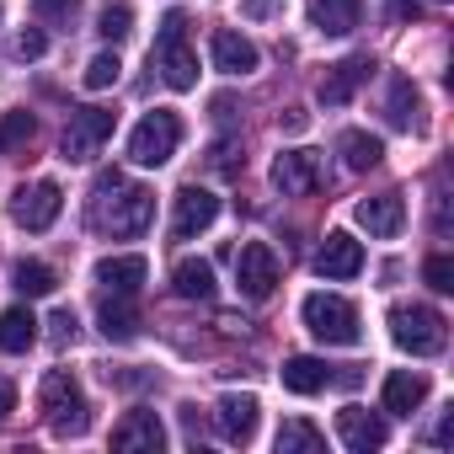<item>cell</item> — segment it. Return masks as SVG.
Segmentation results:
<instances>
[{"label":"cell","instance_id":"1","mask_svg":"<svg viewBox=\"0 0 454 454\" xmlns=\"http://www.w3.org/2000/svg\"><path fill=\"white\" fill-rule=\"evenodd\" d=\"M150 219H155V192L150 187H129L123 171H102L97 187H91V224L97 231H107L113 241H134L150 231Z\"/></svg>","mask_w":454,"mask_h":454},{"label":"cell","instance_id":"2","mask_svg":"<svg viewBox=\"0 0 454 454\" xmlns=\"http://www.w3.org/2000/svg\"><path fill=\"white\" fill-rule=\"evenodd\" d=\"M150 65L160 70V81L171 91H192L198 86V54L187 49V17L182 12H166V22L155 33V49H150Z\"/></svg>","mask_w":454,"mask_h":454},{"label":"cell","instance_id":"3","mask_svg":"<svg viewBox=\"0 0 454 454\" xmlns=\"http://www.w3.org/2000/svg\"><path fill=\"white\" fill-rule=\"evenodd\" d=\"M38 401H43V417H49V427H54L59 438H81V433L91 427V411H86V395H81L75 374H65V369L43 374Z\"/></svg>","mask_w":454,"mask_h":454},{"label":"cell","instance_id":"4","mask_svg":"<svg viewBox=\"0 0 454 454\" xmlns=\"http://www.w3.org/2000/svg\"><path fill=\"white\" fill-rule=\"evenodd\" d=\"M176 145H182V118L166 113V107H155V113H145V118L134 123V134H129V160H134V166H166V160L176 155Z\"/></svg>","mask_w":454,"mask_h":454},{"label":"cell","instance_id":"5","mask_svg":"<svg viewBox=\"0 0 454 454\" xmlns=\"http://www.w3.org/2000/svg\"><path fill=\"white\" fill-rule=\"evenodd\" d=\"M390 337H395V348H406V353L427 358V353H438V348H443L449 321H443L433 305H390Z\"/></svg>","mask_w":454,"mask_h":454},{"label":"cell","instance_id":"6","mask_svg":"<svg viewBox=\"0 0 454 454\" xmlns=\"http://www.w3.org/2000/svg\"><path fill=\"white\" fill-rule=\"evenodd\" d=\"M305 326L316 342L326 348H353L364 332H358V310L342 300V294H310L305 300Z\"/></svg>","mask_w":454,"mask_h":454},{"label":"cell","instance_id":"7","mask_svg":"<svg viewBox=\"0 0 454 454\" xmlns=\"http://www.w3.org/2000/svg\"><path fill=\"white\" fill-rule=\"evenodd\" d=\"M113 129H118V113L113 107H75L70 123H65L59 155L65 160H91L102 150V139H113Z\"/></svg>","mask_w":454,"mask_h":454},{"label":"cell","instance_id":"8","mask_svg":"<svg viewBox=\"0 0 454 454\" xmlns=\"http://www.w3.org/2000/svg\"><path fill=\"white\" fill-rule=\"evenodd\" d=\"M278 252L268 247V241H247L241 252H236V284H241V294L247 300H268L273 289H278Z\"/></svg>","mask_w":454,"mask_h":454},{"label":"cell","instance_id":"9","mask_svg":"<svg viewBox=\"0 0 454 454\" xmlns=\"http://www.w3.org/2000/svg\"><path fill=\"white\" fill-rule=\"evenodd\" d=\"M59 208H65L59 182H27V187L12 192V219L22 224V231H49V224L59 219Z\"/></svg>","mask_w":454,"mask_h":454},{"label":"cell","instance_id":"10","mask_svg":"<svg viewBox=\"0 0 454 454\" xmlns=\"http://www.w3.org/2000/svg\"><path fill=\"white\" fill-rule=\"evenodd\" d=\"M219 219V198L208 192V187H182L176 192V214H171V236L176 241H192V236H203L208 231V224Z\"/></svg>","mask_w":454,"mask_h":454},{"label":"cell","instance_id":"11","mask_svg":"<svg viewBox=\"0 0 454 454\" xmlns=\"http://www.w3.org/2000/svg\"><path fill=\"white\" fill-rule=\"evenodd\" d=\"M273 187H278L284 198H310V192L321 187V160H316L310 150H284V155L273 160Z\"/></svg>","mask_w":454,"mask_h":454},{"label":"cell","instance_id":"12","mask_svg":"<svg viewBox=\"0 0 454 454\" xmlns=\"http://www.w3.org/2000/svg\"><path fill=\"white\" fill-rule=\"evenodd\" d=\"M160 443H166V427L145 406L123 411V422L113 427V449H123V454H160Z\"/></svg>","mask_w":454,"mask_h":454},{"label":"cell","instance_id":"13","mask_svg":"<svg viewBox=\"0 0 454 454\" xmlns=\"http://www.w3.org/2000/svg\"><path fill=\"white\" fill-rule=\"evenodd\" d=\"M316 273L321 278H358L364 273V247L348 236V231H332L326 241H321V252H316Z\"/></svg>","mask_w":454,"mask_h":454},{"label":"cell","instance_id":"14","mask_svg":"<svg viewBox=\"0 0 454 454\" xmlns=\"http://www.w3.org/2000/svg\"><path fill=\"white\" fill-rule=\"evenodd\" d=\"M257 395H219V406H214V427H219V438L224 443H252V433H257Z\"/></svg>","mask_w":454,"mask_h":454},{"label":"cell","instance_id":"15","mask_svg":"<svg viewBox=\"0 0 454 454\" xmlns=\"http://www.w3.org/2000/svg\"><path fill=\"white\" fill-rule=\"evenodd\" d=\"M337 433H342V443H348L353 454L385 449V438H390L385 417H374V411H364V406H342V411H337Z\"/></svg>","mask_w":454,"mask_h":454},{"label":"cell","instance_id":"16","mask_svg":"<svg viewBox=\"0 0 454 454\" xmlns=\"http://www.w3.org/2000/svg\"><path fill=\"white\" fill-rule=\"evenodd\" d=\"M369 75H374V59H369V54H353V59L332 65V70H326V81H321V102H326V107L353 102V91H358Z\"/></svg>","mask_w":454,"mask_h":454},{"label":"cell","instance_id":"17","mask_svg":"<svg viewBox=\"0 0 454 454\" xmlns=\"http://www.w3.org/2000/svg\"><path fill=\"white\" fill-rule=\"evenodd\" d=\"M208 49H214V65H219L224 75H252V70H257V59H262V54H257V43H252V38H241V33H231V27H219Z\"/></svg>","mask_w":454,"mask_h":454},{"label":"cell","instance_id":"18","mask_svg":"<svg viewBox=\"0 0 454 454\" xmlns=\"http://www.w3.org/2000/svg\"><path fill=\"white\" fill-rule=\"evenodd\" d=\"M358 224H364L369 236L390 241V236H401L406 208H401V198H395V192H380V198H364V203H358Z\"/></svg>","mask_w":454,"mask_h":454},{"label":"cell","instance_id":"19","mask_svg":"<svg viewBox=\"0 0 454 454\" xmlns=\"http://www.w3.org/2000/svg\"><path fill=\"white\" fill-rule=\"evenodd\" d=\"M145 278H150V262L145 257H102L97 262V284L107 294H139Z\"/></svg>","mask_w":454,"mask_h":454},{"label":"cell","instance_id":"20","mask_svg":"<svg viewBox=\"0 0 454 454\" xmlns=\"http://www.w3.org/2000/svg\"><path fill=\"white\" fill-rule=\"evenodd\" d=\"M310 22L326 38H348L364 22V0H310Z\"/></svg>","mask_w":454,"mask_h":454},{"label":"cell","instance_id":"21","mask_svg":"<svg viewBox=\"0 0 454 454\" xmlns=\"http://www.w3.org/2000/svg\"><path fill=\"white\" fill-rule=\"evenodd\" d=\"M38 342V316L27 305L0 310V353H27Z\"/></svg>","mask_w":454,"mask_h":454},{"label":"cell","instance_id":"22","mask_svg":"<svg viewBox=\"0 0 454 454\" xmlns=\"http://www.w3.org/2000/svg\"><path fill=\"white\" fill-rule=\"evenodd\" d=\"M97 321H102V337H107V342H134V337H139V310L129 305V294L102 300Z\"/></svg>","mask_w":454,"mask_h":454},{"label":"cell","instance_id":"23","mask_svg":"<svg viewBox=\"0 0 454 454\" xmlns=\"http://www.w3.org/2000/svg\"><path fill=\"white\" fill-rule=\"evenodd\" d=\"M422 395H427V380L411 374V369H395L385 380V411H395V417H411L422 406Z\"/></svg>","mask_w":454,"mask_h":454},{"label":"cell","instance_id":"24","mask_svg":"<svg viewBox=\"0 0 454 454\" xmlns=\"http://www.w3.org/2000/svg\"><path fill=\"white\" fill-rule=\"evenodd\" d=\"M337 155H342L348 171H374V166L385 160V145H380L374 134H364V129H348V134L337 139Z\"/></svg>","mask_w":454,"mask_h":454},{"label":"cell","instance_id":"25","mask_svg":"<svg viewBox=\"0 0 454 454\" xmlns=\"http://www.w3.org/2000/svg\"><path fill=\"white\" fill-rule=\"evenodd\" d=\"M326 385H332V369H326L321 358L300 353V358L284 364V390H294V395H316V390H326Z\"/></svg>","mask_w":454,"mask_h":454},{"label":"cell","instance_id":"26","mask_svg":"<svg viewBox=\"0 0 454 454\" xmlns=\"http://www.w3.org/2000/svg\"><path fill=\"white\" fill-rule=\"evenodd\" d=\"M171 289L182 300H214V268L203 257H182L176 273H171Z\"/></svg>","mask_w":454,"mask_h":454},{"label":"cell","instance_id":"27","mask_svg":"<svg viewBox=\"0 0 454 454\" xmlns=\"http://www.w3.org/2000/svg\"><path fill=\"white\" fill-rule=\"evenodd\" d=\"M385 118H390L395 129H422V102H417V86H411L406 75H395V81H390V102H385Z\"/></svg>","mask_w":454,"mask_h":454},{"label":"cell","instance_id":"28","mask_svg":"<svg viewBox=\"0 0 454 454\" xmlns=\"http://www.w3.org/2000/svg\"><path fill=\"white\" fill-rule=\"evenodd\" d=\"M321 449H326V438H321V427H316V422L289 417V422L278 427V454H321Z\"/></svg>","mask_w":454,"mask_h":454},{"label":"cell","instance_id":"29","mask_svg":"<svg viewBox=\"0 0 454 454\" xmlns=\"http://www.w3.org/2000/svg\"><path fill=\"white\" fill-rule=\"evenodd\" d=\"M33 134H38V118H33L27 107L6 113V118H0V155H22V150L33 145Z\"/></svg>","mask_w":454,"mask_h":454},{"label":"cell","instance_id":"30","mask_svg":"<svg viewBox=\"0 0 454 454\" xmlns=\"http://www.w3.org/2000/svg\"><path fill=\"white\" fill-rule=\"evenodd\" d=\"M12 284H17L27 300H43V294H54V289H59V278H54V268H49V262H17V268H12Z\"/></svg>","mask_w":454,"mask_h":454},{"label":"cell","instance_id":"31","mask_svg":"<svg viewBox=\"0 0 454 454\" xmlns=\"http://www.w3.org/2000/svg\"><path fill=\"white\" fill-rule=\"evenodd\" d=\"M97 33H102L107 43H118V38H129V33H134V12L123 6V0H107V6L97 12Z\"/></svg>","mask_w":454,"mask_h":454},{"label":"cell","instance_id":"32","mask_svg":"<svg viewBox=\"0 0 454 454\" xmlns=\"http://www.w3.org/2000/svg\"><path fill=\"white\" fill-rule=\"evenodd\" d=\"M118 75H123L118 54H97V59L86 65V86H91V91H107V86H118Z\"/></svg>","mask_w":454,"mask_h":454},{"label":"cell","instance_id":"33","mask_svg":"<svg viewBox=\"0 0 454 454\" xmlns=\"http://www.w3.org/2000/svg\"><path fill=\"white\" fill-rule=\"evenodd\" d=\"M208 166H214L219 176H236V171L247 166V155H241V139H219V145H214V155H208Z\"/></svg>","mask_w":454,"mask_h":454},{"label":"cell","instance_id":"34","mask_svg":"<svg viewBox=\"0 0 454 454\" xmlns=\"http://www.w3.org/2000/svg\"><path fill=\"white\" fill-rule=\"evenodd\" d=\"M422 278H427V289H438V294H454V257H427L422 262Z\"/></svg>","mask_w":454,"mask_h":454},{"label":"cell","instance_id":"35","mask_svg":"<svg viewBox=\"0 0 454 454\" xmlns=\"http://www.w3.org/2000/svg\"><path fill=\"white\" fill-rule=\"evenodd\" d=\"M33 12H38V22H59V27H70L75 12H81V0H33Z\"/></svg>","mask_w":454,"mask_h":454},{"label":"cell","instance_id":"36","mask_svg":"<svg viewBox=\"0 0 454 454\" xmlns=\"http://www.w3.org/2000/svg\"><path fill=\"white\" fill-rule=\"evenodd\" d=\"M43 49H49V38H43L38 27H27V33H17V59H43Z\"/></svg>","mask_w":454,"mask_h":454},{"label":"cell","instance_id":"37","mask_svg":"<svg viewBox=\"0 0 454 454\" xmlns=\"http://www.w3.org/2000/svg\"><path fill=\"white\" fill-rule=\"evenodd\" d=\"M241 12L252 22H273V17H284V0H241Z\"/></svg>","mask_w":454,"mask_h":454},{"label":"cell","instance_id":"38","mask_svg":"<svg viewBox=\"0 0 454 454\" xmlns=\"http://www.w3.org/2000/svg\"><path fill=\"white\" fill-rule=\"evenodd\" d=\"M49 326H54V342H70V337H75V310H54Z\"/></svg>","mask_w":454,"mask_h":454},{"label":"cell","instance_id":"39","mask_svg":"<svg viewBox=\"0 0 454 454\" xmlns=\"http://www.w3.org/2000/svg\"><path fill=\"white\" fill-rule=\"evenodd\" d=\"M12 406H17V385H12V380H0V422L12 417Z\"/></svg>","mask_w":454,"mask_h":454},{"label":"cell","instance_id":"40","mask_svg":"<svg viewBox=\"0 0 454 454\" xmlns=\"http://www.w3.org/2000/svg\"><path fill=\"white\" fill-rule=\"evenodd\" d=\"M278 123H284V134H300V129H305V123H310V118H305V113H300V107H289V118H278Z\"/></svg>","mask_w":454,"mask_h":454},{"label":"cell","instance_id":"41","mask_svg":"<svg viewBox=\"0 0 454 454\" xmlns=\"http://www.w3.org/2000/svg\"><path fill=\"white\" fill-rule=\"evenodd\" d=\"M449 433H454V411H443V417H438V427H433V443H449Z\"/></svg>","mask_w":454,"mask_h":454}]
</instances>
